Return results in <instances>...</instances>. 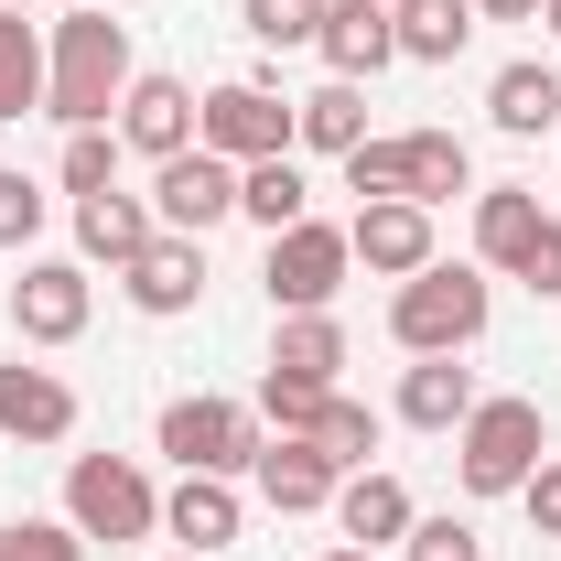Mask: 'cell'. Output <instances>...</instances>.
I'll return each mask as SVG.
<instances>
[{
  "mask_svg": "<svg viewBox=\"0 0 561 561\" xmlns=\"http://www.w3.org/2000/svg\"><path fill=\"white\" fill-rule=\"evenodd\" d=\"M356 271V249H346V227H324V216H302V227H280L271 238V313H335V291H346Z\"/></svg>",
  "mask_w": 561,
  "mask_h": 561,
  "instance_id": "cell-7",
  "label": "cell"
},
{
  "mask_svg": "<svg viewBox=\"0 0 561 561\" xmlns=\"http://www.w3.org/2000/svg\"><path fill=\"white\" fill-rule=\"evenodd\" d=\"M238 22H249V44H313V0H238Z\"/></svg>",
  "mask_w": 561,
  "mask_h": 561,
  "instance_id": "cell-33",
  "label": "cell"
},
{
  "mask_svg": "<svg viewBox=\"0 0 561 561\" xmlns=\"http://www.w3.org/2000/svg\"><path fill=\"white\" fill-rule=\"evenodd\" d=\"M454 195H476L465 140L454 130H411V206H454Z\"/></svg>",
  "mask_w": 561,
  "mask_h": 561,
  "instance_id": "cell-28",
  "label": "cell"
},
{
  "mask_svg": "<svg viewBox=\"0 0 561 561\" xmlns=\"http://www.w3.org/2000/svg\"><path fill=\"white\" fill-rule=\"evenodd\" d=\"M313 443H324V465H335V476H356V465L378 454V411H367V400H324Z\"/></svg>",
  "mask_w": 561,
  "mask_h": 561,
  "instance_id": "cell-29",
  "label": "cell"
},
{
  "mask_svg": "<svg viewBox=\"0 0 561 561\" xmlns=\"http://www.w3.org/2000/svg\"><path fill=\"white\" fill-rule=\"evenodd\" d=\"M486 119L507 140H540V130H561V66H496V87H486Z\"/></svg>",
  "mask_w": 561,
  "mask_h": 561,
  "instance_id": "cell-23",
  "label": "cell"
},
{
  "mask_svg": "<svg viewBox=\"0 0 561 561\" xmlns=\"http://www.w3.org/2000/svg\"><path fill=\"white\" fill-rule=\"evenodd\" d=\"M324 400H335V389H302V378H280V367H260V400H249V411L271 421V432H302V443H313V421H324Z\"/></svg>",
  "mask_w": 561,
  "mask_h": 561,
  "instance_id": "cell-31",
  "label": "cell"
},
{
  "mask_svg": "<svg viewBox=\"0 0 561 561\" xmlns=\"http://www.w3.org/2000/svg\"><path fill=\"white\" fill-rule=\"evenodd\" d=\"M476 400H486V389H476L465 356H411V378H400V421H411V432H465Z\"/></svg>",
  "mask_w": 561,
  "mask_h": 561,
  "instance_id": "cell-19",
  "label": "cell"
},
{
  "mask_svg": "<svg viewBox=\"0 0 561 561\" xmlns=\"http://www.w3.org/2000/svg\"><path fill=\"white\" fill-rule=\"evenodd\" d=\"M313 11H324V0H313Z\"/></svg>",
  "mask_w": 561,
  "mask_h": 561,
  "instance_id": "cell-43",
  "label": "cell"
},
{
  "mask_svg": "<svg viewBox=\"0 0 561 561\" xmlns=\"http://www.w3.org/2000/svg\"><path fill=\"white\" fill-rule=\"evenodd\" d=\"M119 184V130H66V195H108Z\"/></svg>",
  "mask_w": 561,
  "mask_h": 561,
  "instance_id": "cell-32",
  "label": "cell"
},
{
  "mask_svg": "<svg viewBox=\"0 0 561 561\" xmlns=\"http://www.w3.org/2000/svg\"><path fill=\"white\" fill-rule=\"evenodd\" d=\"M507 280H529L540 302H561V216H540V238H529V260H518Z\"/></svg>",
  "mask_w": 561,
  "mask_h": 561,
  "instance_id": "cell-36",
  "label": "cell"
},
{
  "mask_svg": "<svg viewBox=\"0 0 561 561\" xmlns=\"http://www.w3.org/2000/svg\"><path fill=\"white\" fill-rule=\"evenodd\" d=\"M238 529H249V507H238V476H184V486L162 496V540H184L195 561H216Z\"/></svg>",
  "mask_w": 561,
  "mask_h": 561,
  "instance_id": "cell-13",
  "label": "cell"
},
{
  "mask_svg": "<svg viewBox=\"0 0 561 561\" xmlns=\"http://www.w3.org/2000/svg\"><path fill=\"white\" fill-rule=\"evenodd\" d=\"M151 443H162L184 476H249V465H260V411H249V400L195 389V400H173V411H162Z\"/></svg>",
  "mask_w": 561,
  "mask_h": 561,
  "instance_id": "cell-4",
  "label": "cell"
},
{
  "mask_svg": "<svg viewBox=\"0 0 561 561\" xmlns=\"http://www.w3.org/2000/svg\"><path fill=\"white\" fill-rule=\"evenodd\" d=\"M66 518L87 540H151L162 529V496H151V476L130 454H76L66 465Z\"/></svg>",
  "mask_w": 561,
  "mask_h": 561,
  "instance_id": "cell-5",
  "label": "cell"
},
{
  "mask_svg": "<svg viewBox=\"0 0 561 561\" xmlns=\"http://www.w3.org/2000/svg\"><path fill=\"white\" fill-rule=\"evenodd\" d=\"M195 151H216V162H271V151H291V98L260 87V76L206 87L195 98Z\"/></svg>",
  "mask_w": 561,
  "mask_h": 561,
  "instance_id": "cell-6",
  "label": "cell"
},
{
  "mask_svg": "<svg viewBox=\"0 0 561 561\" xmlns=\"http://www.w3.org/2000/svg\"><path fill=\"white\" fill-rule=\"evenodd\" d=\"M540 465H551V421H540V400H476V411H465V432H454V476H465V496H518Z\"/></svg>",
  "mask_w": 561,
  "mask_h": 561,
  "instance_id": "cell-3",
  "label": "cell"
},
{
  "mask_svg": "<svg viewBox=\"0 0 561 561\" xmlns=\"http://www.w3.org/2000/svg\"><path fill=\"white\" fill-rule=\"evenodd\" d=\"M0 432H22V443H66L76 432V389L55 378V367H0Z\"/></svg>",
  "mask_w": 561,
  "mask_h": 561,
  "instance_id": "cell-18",
  "label": "cell"
},
{
  "mask_svg": "<svg viewBox=\"0 0 561 561\" xmlns=\"http://www.w3.org/2000/svg\"><path fill=\"white\" fill-rule=\"evenodd\" d=\"M518 507H529V529H540V540H561V454L529 476V486H518Z\"/></svg>",
  "mask_w": 561,
  "mask_h": 561,
  "instance_id": "cell-37",
  "label": "cell"
},
{
  "mask_svg": "<svg viewBox=\"0 0 561 561\" xmlns=\"http://www.w3.org/2000/svg\"><path fill=\"white\" fill-rule=\"evenodd\" d=\"M173 561H195V551H173Z\"/></svg>",
  "mask_w": 561,
  "mask_h": 561,
  "instance_id": "cell-42",
  "label": "cell"
},
{
  "mask_svg": "<svg viewBox=\"0 0 561 561\" xmlns=\"http://www.w3.org/2000/svg\"><path fill=\"white\" fill-rule=\"evenodd\" d=\"M346 195L356 206H411V130L400 140H378V130L356 140L346 151Z\"/></svg>",
  "mask_w": 561,
  "mask_h": 561,
  "instance_id": "cell-27",
  "label": "cell"
},
{
  "mask_svg": "<svg viewBox=\"0 0 561 561\" xmlns=\"http://www.w3.org/2000/svg\"><path fill=\"white\" fill-rule=\"evenodd\" d=\"M33 108H44V33L0 11V119H33Z\"/></svg>",
  "mask_w": 561,
  "mask_h": 561,
  "instance_id": "cell-26",
  "label": "cell"
},
{
  "mask_svg": "<svg viewBox=\"0 0 561 561\" xmlns=\"http://www.w3.org/2000/svg\"><path fill=\"white\" fill-rule=\"evenodd\" d=\"M151 216L173 227V238H206L238 216V162H216V151H173V162H151Z\"/></svg>",
  "mask_w": 561,
  "mask_h": 561,
  "instance_id": "cell-9",
  "label": "cell"
},
{
  "mask_svg": "<svg viewBox=\"0 0 561 561\" xmlns=\"http://www.w3.org/2000/svg\"><path fill=\"white\" fill-rule=\"evenodd\" d=\"M271 367H280V378H302V389H335V367H346V324H335V313H280Z\"/></svg>",
  "mask_w": 561,
  "mask_h": 561,
  "instance_id": "cell-25",
  "label": "cell"
},
{
  "mask_svg": "<svg viewBox=\"0 0 561 561\" xmlns=\"http://www.w3.org/2000/svg\"><path fill=\"white\" fill-rule=\"evenodd\" d=\"M44 184H33V173H0V249H33V238H44Z\"/></svg>",
  "mask_w": 561,
  "mask_h": 561,
  "instance_id": "cell-34",
  "label": "cell"
},
{
  "mask_svg": "<svg viewBox=\"0 0 561 561\" xmlns=\"http://www.w3.org/2000/svg\"><path fill=\"white\" fill-rule=\"evenodd\" d=\"M313 44H324V66H335V76H378V66H400V33H389V0H324Z\"/></svg>",
  "mask_w": 561,
  "mask_h": 561,
  "instance_id": "cell-16",
  "label": "cell"
},
{
  "mask_svg": "<svg viewBox=\"0 0 561 561\" xmlns=\"http://www.w3.org/2000/svg\"><path fill=\"white\" fill-rule=\"evenodd\" d=\"M400 551L411 561H486V540H476V518H411Z\"/></svg>",
  "mask_w": 561,
  "mask_h": 561,
  "instance_id": "cell-35",
  "label": "cell"
},
{
  "mask_svg": "<svg viewBox=\"0 0 561 561\" xmlns=\"http://www.w3.org/2000/svg\"><path fill=\"white\" fill-rule=\"evenodd\" d=\"M411 486L400 476H378V465H356L346 486H335V529H346V551H389V540H411Z\"/></svg>",
  "mask_w": 561,
  "mask_h": 561,
  "instance_id": "cell-15",
  "label": "cell"
},
{
  "mask_svg": "<svg viewBox=\"0 0 561 561\" xmlns=\"http://www.w3.org/2000/svg\"><path fill=\"white\" fill-rule=\"evenodd\" d=\"M0 11H33V0H0Z\"/></svg>",
  "mask_w": 561,
  "mask_h": 561,
  "instance_id": "cell-41",
  "label": "cell"
},
{
  "mask_svg": "<svg viewBox=\"0 0 561 561\" xmlns=\"http://www.w3.org/2000/svg\"><path fill=\"white\" fill-rule=\"evenodd\" d=\"M346 249H356V271H378V280L432 271V206H356Z\"/></svg>",
  "mask_w": 561,
  "mask_h": 561,
  "instance_id": "cell-14",
  "label": "cell"
},
{
  "mask_svg": "<svg viewBox=\"0 0 561 561\" xmlns=\"http://www.w3.org/2000/svg\"><path fill=\"white\" fill-rule=\"evenodd\" d=\"M119 291H130V313H151V324H173V313H195L206 302V238H151L130 271H119Z\"/></svg>",
  "mask_w": 561,
  "mask_h": 561,
  "instance_id": "cell-10",
  "label": "cell"
},
{
  "mask_svg": "<svg viewBox=\"0 0 561 561\" xmlns=\"http://www.w3.org/2000/svg\"><path fill=\"white\" fill-rule=\"evenodd\" d=\"M540 238V195L529 184H476V271H518Z\"/></svg>",
  "mask_w": 561,
  "mask_h": 561,
  "instance_id": "cell-21",
  "label": "cell"
},
{
  "mask_svg": "<svg viewBox=\"0 0 561 561\" xmlns=\"http://www.w3.org/2000/svg\"><path fill=\"white\" fill-rule=\"evenodd\" d=\"M119 151H151V162H173V151H195V87L184 76H130V98H119Z\"/></svg>",
  "mask_w": 561,
  "mask_h": 561,
  "instance_id": "cell-11",
  "label": "cell"
},
{
  "mask_svg": "<svg viewBox=\"0 0 561 561\" xmlns=\"http://www.w3.org/2000/svg\"><path fill=\"white\" fill-rule=\"evenodd\" d=\"M476 22H540V0H476Z\"/></svg>",
  "mask_w": 561,
  "mask_h": 561,
  "instance_id": "cell-38",
  "label": "cell"
},
{
  "mask_svg": "<svg viewBox=\"0 0 561 561\" xmlns=\"http://www.w3.org/2000/svg\"><path fill=\"white\" fill-rule=\"evenodd\" d=\"M324 561H378V551H324Z\"/></svg>",
  "mask_w": 561,
  "mask_h": 561,
  "instance_id": "cell-40",
  "label": "cell"
},
{
  "mask_svg": "<svg viewBox=\"0 0 561 561\" xmlns=\"http://www.w3.org/2000/svg\"><path fill=\"white\" fill-rule=\"evenodd\" d=\"M87 313H98L87 260H22V280H11V324H22V346H76Z\"/></svg>",
  "mask_w": 561,
  "mask_h": 561,
  "instance_id": "cell-8",
  "label": "cell"
},
{
  "mask_svg": "<svg viewBox=\"0 0 561 561\" xmlns=\"http://www.w3.org/2000/svg\"><path fill=\"white\" fill-rule=\"evenodd\" d=\"M249 476H260V496H271L280 518H313V507H335V486H346V476L324 465V443H302V432H271Z\"/></svg>",
  "mask_w": 561,
  "mask_h": 561,
  "instance_id": "cell-12",
  "label": "cell"
},
{
  "mask_svg": "<svg viewBox=\"0 0 561 561\" xmlns=\"http://www.w3.org/2000/svg\"><path fill=\"white\" fill-rule=\"evenodd\" d=\"M238 216H249V227H302V216H313V184H302V162H291V151H271V162H238Z\"/></svg>",
  "mask_w": 561,
  "mask_h": 561,
  "instance_id": "cell-24",
  "label": "cell"
},
{
  "mask_svg": "<svg viewBox=\"0 0 561 561\" xmlns=\"http://www.w3.org/2000/svg\"><path fill=\"white\" fill-rule=\"evenodd\" d=\"M540 22H551V33H561V0H540Z\"/></svg>",
  "mask_w": 561,
  "mask_h": 561,
  "instance_id": "cell-39",
  "label": "cell"
},
{
  "mask_svg": "<svg viewBox=\"0 0 561 561\" xmlns=\"http://www.w3.org/2000/svg\"><path fill=\"white\" fill-rule=\"evenodd\" d=\"M486 313H496V291L476 260H432V271H411L400 291H389V335L411 356H465L476 335H486Z\"/></svg>",
  "mask_w": 561,
  "mask_h": 561,
  "instance_id": "cell-2",
  "label": "cell"
},
{
  "mask_svg": "<svg viewBox=\"0 0 561 561\" xmlns=\"http://www.w3.org/2000/svg\"><path fill=\"white\" fill-rule=\"evenodd\" d=\"M151 238H162L151 195H119V184H108V195H87V206H76V260H108V271H130Z\"/></svg>",
  "mask_w": 561,
  "mask_h": 561,
  "instance_id": "cell-17",
  "label": "cell"
},
{
  "mask_svg": "<svg viewBox=\"0 0 561 561\" xmlns=\"http://www.w3.org/2000/svg\"><path fill=\"white\" fill-rule=\"evenodd\" d=\"M356 140H367V87H356V76H324L313 98H291V151H324V162H346Z\"/></svg>",
  "mask_w": 561,
  "mask_h": 561,
  "instance_id": "cell-20",
  "label": "cell"
},
{
  "mask_svg": "<svg viewBox=\"0 0 561 561\" xmlns=\"http://www.w3.org/2000/svg\"><path fill=\"white\" fill-rule=\"evenodd\" d=\"M0 561H98V540L76 518H11L0 529Z\"/></svg>",
  "mask_w": 561,
  "mask_h": 561,
  "instance_id": "cell-30",
  "label": "cell"
},
{
  "mask_svg": "<svg viewBox=\"0 0 561 561\" xmlns=\"http://www.w3.org/2000/svg\"><path fill=\"white\" fill-rule=\"evenodd\" d=\"M389 33L411 66H454L476 44V0H389Z\"/></svg>",
  "mask_w": 561,
  "mask_h": 561,
  "instance_id": "cell-22",
  "label": "cell"
},
{
  "mask_svg": "<svg viewBox=\"0 0 561 561\" xmlns=\"http://www.w3.org/2000/svg\"><path fill=\"white\" fill-rule=\"evenodd\" d=\"M130 22H108V0H87L76 22H55V44H44V119H66V130H108L119 119V98H130Z\"/></svg>",
  "mask_w": 561,
  "mask_h": 561,
  "instance_id": "cell-1",
  "label": "cell"
}]
</instances>
